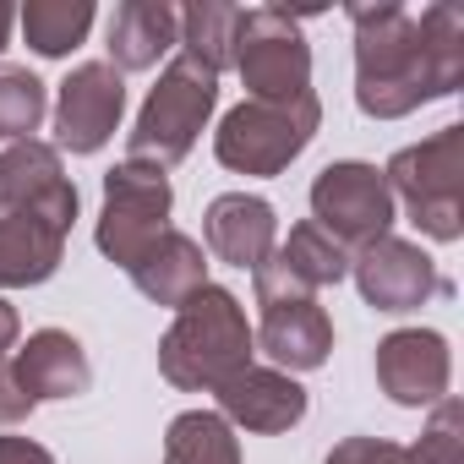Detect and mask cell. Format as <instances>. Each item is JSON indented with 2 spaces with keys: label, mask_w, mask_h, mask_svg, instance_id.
<instances>
[{
  "label": "cell",
  "mask_w": 464,
  "mask_h": 464,
  "mask_svg": "<svg viewBox=\"0 0 464 464\" xmlns=\"http://www.w3.org/2000/svg\"><path fill=\"white\" fill-rule=\"evenodd\" d=\"M131 274V285L153 301V306H180V301H191L202 285H208V252L191 241V236H180V229H164V236L126 268Z\"/></svg>",
  "instance_id": "cell-19"
},
{
  "label": "cell",
  "mask_w": 464,
  "mask_h": 464,
  "mask_svg": "<svg viewBox=\"0 0 464 464\" xmlns=\"http://www.w3.org/2000/svg\"><path fill=\"white\" fill-rule=\"evenodd\" d=\"M164 464H241V437L218 410H186L164 431Z\"/></svg>",
  "instance_id": "cell-22"
},
{
  "label": "cell",
  "mask_w": 464,
  "mask_h": 464,
  "mask_svg": "<svg viewBox=\"0 0 464 464\" xmlns=\"http://www.w3.org/2000/svg\"><path fill=\"white\" fill-rule=\"evenodd\" d=\"M252 355H257V339L236 290L202 285L191 301L175 306V323L159 339V377L180 393H213L224 377L252 366Z\"/></svg>",
  "instance_id": "cell-2"
},
{
  "label": "cell",
  "mask_w": 464,
  "mask_h": 464,
  "mask_svg": "<svg viewBox=\"0 0 464 464\" xmlns=\"http://www.w3.org/2000/svg\"><path fill=\"white\" fill-rule=\"evenodd\" d=\"M323 464H410V448H399L388 437H344L328 448Z\"/></svg>",
  "instance_id": "cell-26"
},
{
  "label": "cell",
  "mask_w": 464,
  "mask_h": 464,
  "mask_svg": "<svg viewBox=\"0 0 464 464\" xmlns=\"http://www.w3.org/2000/svg\"><path fill=\"white\" fill-rule=\"evenodd\" d=\"M399 202L382 180L377 164L366 159H339L312 180V224L323 236H334L344 252H361L382 236H393Z\"/></svg>",
  "instance_id": "cell-8"
},
{
  "label": "cell",
  "mask_w": 464,
  "mask_h": 464,
  "mask_svg": "<svg viewBox=\"0 0 464 464\" xmlns=\"http://www.w3.org/2000/svg\"><path fill=\"white\" fill-rule=\"evenodd\" d=\"M180 17V55L208 66L213 77H224L236 66V28H241V6H224V0H191L175 6Z\"/></svg>",
  "instance_id": "cell-20"
},
{
  "label": "cell",
  "mask_w": 464,
  "mask_h": 464,
  "mask_svg": "<svg viewBox=\"0 0 464 464\" xmlns=\"http://www.w3.org/2000/svg\"><path fill=\"white\" fill-rule=\"evenodd\" d=\"M453 382V350L437 328H393L377 344V388L404 410H431L448 399Z\"/></svg>",
  "instance_id": "cell-13"
},
{
  "label": "cell",
  "mask_w": 464,
  "mask_h": 464,
  "mask_svg": "<svg viewBox=\"0 0 464 464\" xmlns=\"http://www.w3.org/2000/svg\"><path fill=\"white\" fill-rule=\"evenodd\" d=\"M17 23H23V39H28L34 55L61 61V55H72L88 39L93 0H28V6L17 12Z\"/></svg>",
  "instance_id": "cell-23"
},
{
  "label": "cell",
  "mask_w": 464,
  "mask_h": 464,
  "mask_svg": "<svg viewBox=\"0 0 464 464\" xmlns=\"http://www.w3.org/2000/svg\"><path fill=\"white\" fill-rule=\"evenodd\" d=\"M350 279H355L361 301H366L372 312H388V317L420 312L426 301L448 295L442 268H437L415 241H399V236H382V241L350 252Z\"/></svg>",
  "instance_id": "cell-10"
},
{
  "label": "cell",
  "mask_w": 464,
  "mask_h": 464,
  "mask_svg": "<svg viewBox=\"0 0 464 464\" xmlns=\"http://www.w3.org/2000/svg\"><path fill=\"white\" fill-rule=\"evenodd\" d=\"M61 180H66V169H61L55 142H39V137L6 142V148H0V218L28 208L34 197H44Z\"/></svg>",
  "instance_id": "cell-21"
},
{
  "label": "cell",
  "mask_w": 464,
  "mask_h": 464,
  "mask_svg": "<svg viewBox=\"0 0 464 464\" xmlns=\"http://www.w3.org/2000/svg\"><path fill=\"white\" fill-rule=\"evenodd\" d=\"M323 126V104L317 93H301V99H285V104H263V99H241L213 131V153L224 169L236 175H285L317 137Z\"/></svg>",
  "instance_id": "cell-5"
},
{
  "label": "cell",
  "mask_w": 464,
  "mask_h": 464,
  "mask_svg": "<svg viewBox=\"0 0 464 464\" xmlns=\"http://www.w3.org/2000/svg\"><path fill=\"white\" fill-rule=\"evenodd\" d=\"M77 186L61 180L44 197H34L28 208L0 218V290H34L44 279H55L72 224H77Z\"/></svg>",
  "instance_id": "cell-9"
},
{
  "label": "cell",
  "mask_w": 464,
  "mask_h": 464,
  "mask_svg": "<svg viewBox=\"0 0 464 464\" xmlns=\"http://www.w3.org/2000/svg\"><path fill=\"white\" fill-rule=\"evenodd\" d=\"M17 334H23L17 306H12V301H0V361H6V350H17Z\"/></svg>",
  "instance_id": "cell-29"
},
{
  "label": "cell",
  "mask_w": 464,
  "mask_h": 464,
  "mask_svg": "<svg viewBox=\"0 0 464 464\" xmlns=\"http://www.w3.org/2000/svg\"><path fill=\"white\" fill-rule=\"evenodd\" d=\"M12 23H17V12L6 6V0H0V50H6V44H12Z\"/></svg>",
  "instance_id": "cell-30"
},
{
  "label": "cell",
  "mask_w": 464,
  "mask_h": 464,
  "mask_svg": "<svg viewBox=\"0 0 464 464\" xmlns=\"http://www.w3.org/2000/svg\"><path fill=\"white\" fill-rule=\"evenodd\" d=\"M213 110H218V77H213L208 66L175 55V61L159 72L153 93L142 99L137 126L126 131V159L175 169V164L197 148V137H202V126H208Z\"/></svg>",
  "instance_id": "cell-4"
},
{
  "label": "cell",
  "mask_w": 464,
  "mask_h": 464,
  "mask_svg": "<svg viewBox=\"0 0 464 464\" xmlns=\"http://www.w3.org/2000/svg\"><path fill=\"white\" fill-rule=\"evenodd\" d=\"M202 246L218 263H229V268L257 274L274 257V246H279V213H274V202L252 197V191L213 197L208 213H202Z\"/></svg>",
  "instance_id": "cell-15"
},
{
  "label": "cell",
  "mask_w": 464,
  "mask_h": 464,
  "mask_svg": "<svg viewBox=\"0 0 464 464\" xmlns=\"http://www.w3.org/2000/svg\"><path fill=\"white\" fill-rule=\"evenodd\" d=\"M257 350L279 366V372H317L328 355H334V323L328 312L317 306V295H301V301H274L263 306V323L252 328Z\"/></svg>",
  "instance_id": "cell-16"
},
{
  "label": "cell",
  "mask_w": 464,
  "mask_h": 464,
  "mask_svg": "<svg viewBox=\"0 0 464 464\" xmlns=\"http://www.w3.org/2000/svg\"><path fill=\"white\" fill-rule=\"evenodd\" d=\"M410 464H464V404L437 399L420 442L410 448Z\"/></svg>",
  "instance_id": "cell-25"
},
{
  "label": "cell",
  "mask_w": 464,
  "mask_h": 464,
  "mask_svg": "<svg viewBox=\"0 0 464 464\" xmlns=\"http://www.w3.org/2000/svg\"><path fill=\"white\" fill-rule=\"evenodd\" d=\"M39 404L23 393V382H17V372L0 361V426H17V420H28Z\"/></svg>",
  "instance_id": "cell-27"
},
{
  "label": "cell",
  "mask_w": 464,
  "mask_h": 464,
  "mask_svg": "<svg viewBox=\"0 0 464 464\" xmlns=\"http://www.w3.org/2000/svg\"><path fill=\"white\" fill-rule=\"evenodd\" d=\"M44 82L28 72V66H0V148L6 142H23L44 126Z\"/></svg>",
  "instance_id": "cell-24"
},
{
  "label": "cell",
  "mask_w": 464,
  "mask_h": 464,
  "mask_svg": "<svg viewBox=\"0 0 464 464\" xmlns=\"http://www.w3.org/2000/svg\"><path fill=\"white\" fill-rule=\"evenodd\" d=\"M236 72L246 82V99H263V104H285V99L312 93V44H306L301 23L279 6L241 12Z\"/></svg>",
  "instance_id": "cell-7"
},
{
  "label": "cell",
  "mask_w": 464,
  "mask_h": 464,
  "mask_svg": "<svg viewBox=\"0 0 464 464\" xmlns=\"http://www.w3.org/2000/svg\"><path fill=\"white\" fill-rule=\"evenodd\" d=\"M169 208H175L169 175H164L159 164L121 159V164L104 175V208H99V229H93L99 252H104L115 268H131V263L164 236V229H169Z\"/></svg>",
  "instance_id": "cell-6"
},
{
  "label": "cell",
  "mask_w": 464,
  "mask_h": 464,
  "mask_svg": "<svg viewBox=\"0 0 464 464\" xmlns=\"http://www.w3.org/2000/svg\"><path fill=\"white\" fill-rule=\"evenodd\" d=\"M12 372H17V382H23V393L34 404H44V399H82L93 388V361L66 328L28 334V344L17 350Z\"/></svg>",
  "instance_id": "cell-17"
},
{
  "label": "cell",
  "mask_w": 464,
  "mask_h": 464,
  "mask_svg": "<svg viewBox=\"0 0 464 464\" xmlns=\"http://www.w3.org/2000/svg\"><path fill=\"white\" fill-rule=\"evenodd\" d=\"M393 202H404L410 224L431 241L464 236V126H442L415 148H399L382 169Z\"/></svg>",
  "instance_id": "cell-3"
},
{
  "label": "cell",
  "mask_w": 464,
  "mask_h": 464,
  "mask_svg": "<svg viewBox=\"0 0 464 464\" xmlns=\"http://www.w3.org/2000/svg\"><path fill=\"white\" fill-rule=\"evenodd\" d=\"M180 44V17L169 0H121L110 17V66L126 72H153L169 50Z\"/></svg>",
  "instance_id": "cell-18"
},
{
  "label": "cell",
  "mask_w": 464,
  "mask_h": 464,
  "mask_svg": "<svg viewBox=\"0 0 464 464\" xmlns=\"http://www.w3.org/2000/svg\"><path fill=\"white\" fill-rule=\"evenodd\" d=\"M344 274H350V252L306 218V224H295L290 236L274 246V257L252 274V290H257V306H274V301L317 295V290L339 285Z\"/></svg>",
  "instance_id": "cell-12"
},
{
  "label": "cell",
  "mask_w": 464,
  "mask_h": 464,
  "mask_svg": "<svg viewBox=\"0 0 464 464\" xmlns=\"http://www.w3.org/2000/svg\"><path fill=\"white\" fill-rule=\"evenodd\" d=\"M213 399H218V415L229 420V426H241V431H263V437H279V431H295L301 420H306V388L290 377V372H279V366H241L236 377H224L218 388H213Z\"/></svg>",
  "instance_id": "cell-14"
},
{
  "label": "cell",
  "mask_w": 464,
  "mask_h": 464,
  "mask_svg": "<svg viewBox=\"0 0 464 464\" xmlns=\"http://www.w3.org/2000/svg\"><path fill=\"white\" fill-rule=\"evenodd\" d=\"M0 464H55V453L34 437H0Z\"/></svg>",
  "instance_id": "cell-28"
},
{
  "label": "cell",
  "mask_w": 464,
  "mask_h": 464,
  "mask_svg": "<svg viewBox=\"0 0 464 464\" xmlns=\"http://www.w3.org/2000/svg\"><path fill=\"white\" fill-rule=\"evenodd\" d=\"M126 115V77L110 61H82L55 93V153H99Z\"/></svg>",
  "instance_id": "cell-11"
},
{
  "label": "cell",
  "mask_w": 464,
  "mask_h": 464,
  "mask_svg": "<svg viewBox=\"0 0 464 464\" xmlns=\"http://www.w3.org/2000/svg\"><path fill=\"white\" fill-rule=\"evenodd\" d=\"M355 104L372 121H404L464 88V12L437 0L420 17L399 0H355Z\"/></svg>",
  "instance_id": "cell-1"
}]
</instances>
